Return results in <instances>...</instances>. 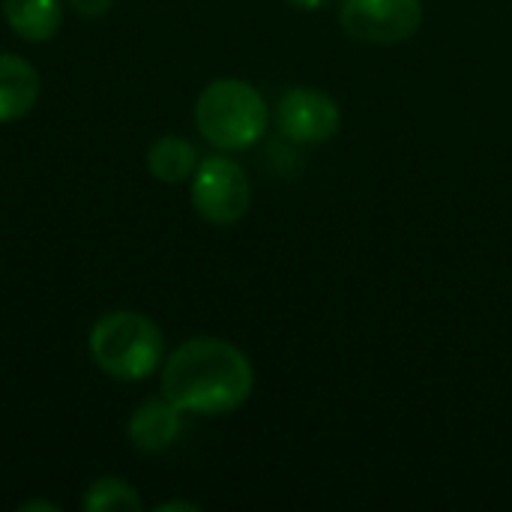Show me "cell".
<instances>
[{"label": "cell", "mask_w": 512, "mask_h": 512, "mask_svg": "<svg viewBox=\"0 0 512 512\" xmlns=\"http://www.w3.org/2000/svg\"><path fill=\"white\" fill-rule=\"evenodd\" d=\"M252 387L255 372L249 357L225 339L198 336L165 357L162 396H168L183 414H231L249 399Z\"/></svg>", "instance_id": "1"}, {"label": "cell", "mask_w": 512, "mask_h": 512, "mask_svg": "<svg viewBox=\"0 0 512 512\" xmlns=\"http://www.w3.org/2000/svg\"><path fill=\"white\" fill-rule=\"evenodd\" d=\"M90 357L114 381H144L165 360L162 330L141 312L117 309L102 315L90 330Z\"/></svg>", "instance_id": "2"}, {"label": "cell", "mask_w": 512, "mask_h": 512, "mask_svg": "<svg viewBox=\"0 0 512 512\" xmlns=\"http://www.w3.org/2000/svg\"><path fill=\"white\" fill-rule=\"evenodd\" d=\"M264 96L240 78L210 81L195 102V126L216 150H246L267 129Z\"/></svg>", "instance_id": "3"}, {"label": "cell", "mask_w": 512, "mask_h": 512, "mask_svg": "<svg viewBox=\"0 0 512 512\" xmlns=\"http://www.w3.org/2000/svg\"><path fill=\"white\" fill-rule=\"evenodd\" d=\"M252 186L231 156H207L192 174V207L210 225H234L246 216Z\"/></svg>", "instance_id": "4"}, {"label": "cell", "mask_w": 512, "mask_h": 512, "mask_svg": "<svg viewBox=\"0 0 512 512\" xmlns=\"http://www.w3.org/2000/svg\"><path fill=\"white\" fill-rule=\"evenodd\" d=\"M339 21L360 42L396 45L420 30L423 0H339Z\"/></svg>", "instance_id": "5"}, {"label": "cell", "mask_w": 512, "mask_h": 512, "mask_svg": "<svg viewBox=\"0 0 512 512\" xmlns=\"http://www.w3.org/2000/svg\"><path fill=\"white\" fill-rule=\"evenodd\" d=\"M276 123H279L282 135L297 144H321L339 132L342 114H339V105L327 93L309 90V87H294L279 99Z\"/></svg>", "instance_id": "6"}, {"label": "cell", "mask_w": 512, "mask_h": 512, "mask_svg": "<svg viewBox=\"0 0 512 512\" xmlns=\"http://www.w3.org/2000/svg\"><path fill=\"white\" fill-rule=\"evenodd\" d=\"M180 429H183V411L168 396H159L141 402L132 411L126 435L138 453H162L177 441Z\"/></svg>", "instance_id": "7"}, {"label": "cell", "mask_w": 512, "mask_h": 512, "mask_svg": "<svg viewBox=\"0 0 512 512\" xmlns=\"http://www.w3.org/2000/svg\"><path fill=\"white\" fill-rule=\"evenodd\" d=\"M42 90L39 72L18 54H0V123H12L36 105Z\"/></svg>", "instance_id": "8"}, {"label": "cell", "mask_w": 512, "mask_h": 512, "mask_svg": "<svg viewBox=\"0 0 512 512\" xmlns=\"http://www.w3.org/2000/svg\"><path fill=\"white\" fill-rule=\"evenodd\" d=\"M3 18L24 42H48L63 24V0H3Z\"/></svg>", "instance_id": "9"}, {"label": "cell", "mask_w": 512, "mask_h": 512, "mask_svg": "<svg viewBox=\"0 0 512 512\" xmlns=\"http://www.w3.org/2000/svg\"><path fill=\"white\" fill-rule=\"evenodd\" d=\"M147 168L159 183H183L198 168V150L186 138L165 135L147 150Z\"/></svg>", "instance_id": "10"}, {"label": "cell", "mask_w": 512, "mask_h": 512, "mask_svg": "<svg viewBox=\"0 0 512 512\" xmlns=\"http://www.w3.org/2000/svg\"><path fill=\"white\" fill-rule=\"evenodd\" d=\"M141 495L120 477H102L90 483L84 495V510L87 512H111V510H141Z\"/></svg>", "instance_id": "11"}, {"label": "cell", "mask_w": 512, "mask_h": 512, "mask_svg": "<svg viewBox=\"0 0 512 512\" xmlns=\"http://www.w3.org/2000/svg\"><path fill=\"white\" fill-rule=\"evenodd\" d=\"M78 15H87V18H96V15H105L111 6H114V0H66Z\"/></svg>", "instance_id": "12"}, {"label": "cell", "mask_w": 512, "mask_h": 512, "mask_svg": "<svg viewBox=\"0 0 512 512\" xmlns=\"http://www.w3.org/2000/svg\"><path fill=\"white\" fill-rule=\"evenodd\" d=\"M294 9H303V12H315V9H321V6H327L330 0H288Z\"/></svg>", "instance_id": "13"}, {"label": "cell", "mask_w": 512, "mask_h": 512, "mask_svg": "<svg viewBox=\"0 0 512 512\" xmlns=\"http://www.w3.org/2000/svg\"><path fill=\"white\" fill-rule=\"evenodd\" d=\"M171 510H198V504H189V501H165L159 504L156 512H171Z\"/></svg>", "instance_id": "14"}, {"label": "cell", "mask_w": 512, "mask_h": 512, "mask_svg": "<svg viewBox=\"0 0 512 512\" xmlns=\"http://www.w3.org/2000/svg\"><path fill=\"white\" fill-rule=\"evenodd\" d=\"M21 510H51V512H57V504H48V501H33V504H21Z\"/></svg>", "instance_id": "15"}]
</instances>
